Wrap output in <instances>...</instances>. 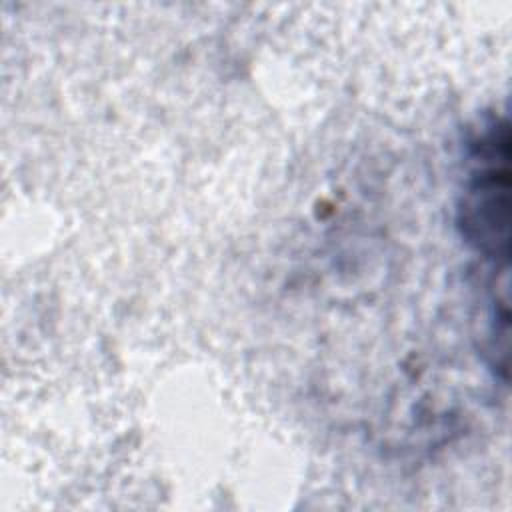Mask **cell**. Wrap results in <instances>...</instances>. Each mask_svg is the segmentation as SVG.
Masks as SVG:
<instances>
[{"label":"cell","instance_id":"6da1fadb","mask_svg":"<svg viewBox=\"0 0 512 512\" xmlns=\"http://www.w3.org/2000/svg\"><path fill=\"white\" fill-rule=\"evenodd\" d=\"M470 168L458 204L464 240L496 268L510 254V134L506 120H492L470 142Z\"/></svg>","mask_w":512,"mask_h":512}]
</instances>
